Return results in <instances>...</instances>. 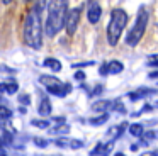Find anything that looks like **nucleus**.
I'll return each instance as SVG.
<instances>
[{"label":"nucleus","mask_w":158,"mask_h":156,"mask_svg":"<svg viewBox=\"0 0 158 156\" xmlns=\"http://www.w3.org/2000/svg\"><path fill=\"white\" fill-rule=\"evenodd\" d=\"M44 5L36 3L29 9L27 15L24 20V29H22V36H24V43L27 46L39 49L43 46V22H41V9Z\"/></svg>","instance_id":"obj_1"},{"label":"nucleus","mask_w":158,"mask_h":156,"mask_svg":"<svg viewBox=\"0 0 158 156\" xmlns=\"http://www.w3.org/2000/svg\"><path fill=\"white\" fill-rule=\"evenodd\" d=\"M68 14V3L66 2H49L48 3V19H46L44 32L46 36L53 37L63 29Z\"/></svg>","instance_id":"obj_2"},{"label":"nucleus","mask_w":158,"mask_h":156,"mask_svg":"<svg viewBox=\"0 0 158 156\" xmlns=\"http://www.w3.org/2000/svg\"><path fill=\"white\" fill-rule=\"evenodd\" d=\"M126 24H127V14L123 9H114L112 14H110V22L107 26V41H109L110 46L117 44Z\"/></svg>","instance_id":"obj_3"},{"label":"nucleus","mask_w":158,"mask_h":156,"mask_svg":"<svg viewBox=\"0 0 158 156\" xmlns=\"http://www.w3.org/2000/svg\"><path fill=\"white\" fill-rule=\"evenodd\" d=\"M146 24H148V12L144 9H141L139 14H138V17H136V22H134L133 29L129 31V34H127V37H126V43L129 44V46H136L141 41V37H143V34H144V29H146Z\"/></svg>","instance_id":"obj_4"},{"label":"nucleus","mask_w":158,"mask_h":156,"mask_svg":"<svg viewBox=\"0 0 158 156\" xmlns=\"http://www.w3.org/2000/svg\"><path fill=\"white\" fill-rule=\"evenodd\" d=\"M80 12H82V7H75V9L68 10V14H66L65 27H66L68 36H73V34H75L77 26H78V20H80Z\"/></svg>","instance_id":"obj_5"},{"label":"nucleus","mask_w":158,"mask_h":156,"mask_svg":"<svg viewBox=\"0 0 158 156\" xmlns=\"http://www.w3.org/2000/svg\"><path fill=\"white\" fill-rule=\"evenodd\" d=\"M102 15V9H100L99 2H90L89 3V10H87V19H89L90 24H97Z\"/></svg>","instance_id":"obj_6"},{"label":"nucleus","mask_w":158,"mask_h":156,"mask_svg":"<svg viewBox=\"0 0 158 156\" xmlns=\"http://www.w3.org/2000/svg\"><path fill=\"white\" fill-rule=\"evenodd\" d=\"M46 90H48V93L56 95V97H65L66 93L72 92V85L70 83H61V85H58V87H51V88H46Z\"/></svg>","instance_id":"obj_7"},{"label":"nucleus","mask_w":158,"mask_h":156,"mask_svg":"<svg viewBox=\"0 0 158 156\" xmlns=\"http://www.w3.org/2000/svg\"><path fill=\"white\" fill-rule=\"evenodd\" d=\"M19 90V85H17V81H14V80H7V81H4V83H0V93H15V92Z\"/></svg>","instance_id":"obj_8"},{"label":"nucleus","mask_w":158,"mask_h":156,"mask_svg":"<svg viewBox=\"0 0 158 156\" xmlns=\"http://www.w3.org/2000/svg\"><path fill=\"white\" fill-rule=\"evenodd\" d=\"M39 83H43L46 88H51V87H58V85H61L63 81L58 80L56 76H49V75H43V76H39Z\"/></svg>","instance_id":"obj_9"},{"label":"nucleus","mask_w":158,"mask_h":156,"mask_svg":"<svg viewBox=\"0 0 158 156\" xmlns=\"http://www.w3.org/2000/svg\"><path fill=\"white\" fill-rule=\"evenodd\" d=\"M124 129H126V122H123V124H119V125H114V127H110L109 131H107V138H109L110 141H114L116 138H119V136L123 134Z\"/></svg>","instance_id":"obj_10"},{"label":"nucleus","mask_w":158,"mask_h":156,"mask_svg":"<svg viewBox=\"0 0 158 156\" xmlns=\"http://www.w3.org/2000/svg\"><path fill=\"white\" fill-rule=\"evenodd\" d=\"M38 112H39L41 115H44V117H46V115H49V114H51V102H49V98H48V97H44V98L41 100V104H39Z\"/></svg>","instance_id":"obj_11"},{"label":"nucleus","mask_w":158,"mask_h":156,"mask_svg":"<svg viewBox=\"0 0 158 156\" xmlns=\"http://www.w3.org/2000/svg\"><path fill=\"white\" fill-rule=\"evenodd\" d=\"M110 107H112V102H109V100H99V102H95V104H92V110H95V112L109 110Z\"/></svg>","instance_id":"obj_12"},{"label":"nucleus","mask_w":158,"mask_h":156,"mask_svg":"<svg viewBox=\"0 0 158 156\" xmlns=\"http://www.w3.org/2000/svg\"><path fill=\"white\" fill-rule=\"evenodd\" d=\"M107 70H109L110 75H117L124 70V66L121 61H110V63H107Z\"/></svg>","instance_id":"obj_13"},{"label":"nucleus","mask_w":158,"mask_h":156,"mask_svg":"<svg viewBox=\"0 0 158 156\" xmlns=\"http://www.w3.org/2000/svg\"><path fill=\"white\" fill-rule=\"evenodd\" d=\"M43 64H44L46 68H51L53 71H61V63H60L58 60H55V58H46Z\"/></svg>","instance_id":"obj_14"},{"label":"nucleus","mask_w":158,"mask_h":156,"mask_svg":"<svg viewBox=\"0 0 158 156\" xmlns=\"http://www.w3.org/2000/svg\"><path fill=\"white\" fill-rule=\"evenodd\" d=\"M12 117V110L9 107H5V105H0V121H9V119Z\"/></svg>","instance_id":"obj_15"},{"label":"nucleus","mask_w":158,"mask_h":156,"mask_svg":"<svg viewBox=\"0 0 158 156\" xmlns=\"http://www.w3.org/2000/svg\"><path fill=\"white\" fill-rule=\"evenodd\" d=\"M31 124L34 125V127H38V129H48L49 127V122L44 121V119H32Z\"/></svg>","instance_id":"obj_16"},{"label":"nucleus","mask_w":158,"mask_h":156,"mask_svg":"<svg viewBox=\"0 0 158 156\" xmlns=\"http://www.w3.org/2000/svg\"><path fill=\"white\" fill-rule=\"evenodd\" d=\"M51 132H55V134H68V132H70V124L56 125V127L51 129Z\"/></svg>","instance_id":"obj_17"},{"label":"nucleus","mask_w":158,"mask_h":156,"mask_svg":"<svg viewBox=\"0 0 158 156\" xmlns=\"http://www.w3.org/2000/svg\"><path fill=\"white\" fill-rule=\"evenodd\" d=\"M129 132L134 136V138H139V136L143 134V125H141V124H131Z\"/></svg>","instance_id":"obj_18"},{"label":"nucleus","mask_w":158,"mask_h":156,"mask_svg":"<svg viewBox=\"0 0 158 156\" xmlns=\"http://www.w3.org/2000/svg\"><path fill=\"white\" fill-rule=\"evenodd\" d=\"M107 119H109V115L107 114H102V115H99V117H94V119H90V124L92 125H100V124H104V122H107Z\"/></svg>","instance_id":"obj_19"},{"label":"nucleus","mask_w":158,"mask_h":156,"mask_svg":"<svg viewBox=\"0 0 158 156\" xmlns=\"http://www.w3.org/2000/svg\"><path fill=\"white\" fill-rule=\"evenodd\" d=\"M32 141H34V144L38 146V148H46L48 146V139H44V138H32Z\"/></svg>","instance_id":"obj_20"},{"label":"nucleus","mask_w":158,"mask_h":156,"mask_svg":"<svg viewBox=\"0 0 158 156\" xmlns=\"http://www.w3.org/2000/svg\"><path fill=\"white\" fill-rule=\"evenodd\" d=\"M114 148V141H109L106 146L102 148V153H100V156H109V153H110V149Z\"/></svg>","instance_id":"obj_21"},{"label":"nucleus","mask_w":158,"mask_h":156,"mask_svg":"<svg viewBox=\"0 0 158 156\" xmlns=\"http://www.w3.org/2000/svg\"><path fill=\"white\" fill-rule=\"evenodd\" d=\"M102 148H104V144L102 142H97V146L90 151V156H100V153H102Z\"/></svg>","instance_id":"obj_22"},{"label":"nucleus","mask_w":158,"mask_h":156,"mask_svg":"<svg viewBox=\"0 0 158 156\" xmlns=\"http://www.w3.org/2000/svg\"><path fill=\"white\" fill-rule=\"evenodd\" d=\"M112 107L116 109L117 112H119V114H126V109H124V105L121 104L119 100H116V102H112Z\"/></svg>","instance_id":"obj_23"},{"label":"nucleus","mask_w":158,"mask_h":156,"mask_svg":"<svg viewBox=\"0 0 158 156\" xmlns=\"http://www.w3.org/2000/svg\"><path fill=\"white\" fill-rule=\"evenodd\" d=\"M146 64L148 66H158V54H153L146 60Z\"/></svg>","instance_id":"obj_24"},{"label":"nucleus","mask_w":158,"mask_h":156,"mask_svg":"<svg viewBox=\"0 0 158 156\" xmlns=\"http://www.w3.org/2000/svg\"><path fill=\"white\" fill-rule=\"evenodd\" d=\"M83 146V141H78V139H72L70 141V148L72 149H78V148H82Z\"/></svg>","instance_id":"obj_25"},{"label":"nucleus","mask_w":158,"mask_h":156,"mask_svg":"<svg viewBox=\"0 0 158 156\" xmlns=\"http://www.w3.org/2000/svg\"><path fill=\"white\" fill-rule=\"evenodd\" d=\"M19 102H21L22 105H29L31 104V98H29V95L22 93V95H19Z\"/></svg>","instance_id":"obj_26"},{"label":"nucleus","mask_w":158,"mask_h":156,"mask_svg":"<svg viewBox=\"0 0 158 156\" xmlns=\"http://www.w3.org/2000/svg\"><path fill=\"white\" fill-rule=\"evenodd\" d=\"M55 144L60 146V148H65V146H70V141H66V139H56Z\"/></svg>","instance_id":"obj_27"},{"label":"nucleus","mask_w":158,"mask_h":156,"mask_svg":"<svg viewBox=\"0 0 158 156\" xmlns=\"http://www.w3.org/2000/svg\"><path fill=\"white\" fill-rule=\"evenodd\" d=\"M94 61H83V63H75L73 68H83V66H92Z\"/></svg>","instance_id":"obj_28"},{"label":"nucleus","mask_w":158,"mask_h":156,"mask_svg":"<svg viewBox=\"0 0 158 156\" xmlns=\"http://www.w3.org/2000/svg\"><path fill=\"white\" fill-rule=\"evenodd\" d=\"M144 138H148V139H155V138H158V134L155 131H148V132H144Z\"/></svg>","instance_id":"obj_29"},{"label":"nucleus","mask_w":158,"mask_h":156,"mask_svg":"<svg viewBox=\"0 0 158 156\" xmlns=\"http://www.w3.org/2000/svg\"><path fill=\"white\" fill-rule=\"evenodd\" d=\"M99 73L102 75V76H106V75H109V70H107V64L104 63L102 66H100V70H99Z\"/></svg>","instance_id":"obj_30"},{"label":"nucleus","mask_w":158,"mask_h":156,"mask_svg":"<svg viewBox=\"0 0 158 156\" xmlns=\"http://www.w3.org/2000/svg\"><path fill=\"white\" fill-rule=\"evenodd\" d=\"M139 156H158V149H153V151H146V153H143V154H139Z\"/></svg>","instance_id":"obj_31"},{"label":"nucleus","mask_w":158,"mask_h":156,"mask_svg":"<svg viewBox=\"0 0 158 156\" xmlns=\"http://www.w3.org/2000/svg\"><path fill=\"white\" fill-rule=\"evenodd\" d=\"M75 80H85V73H83V71H77V73H75Z\"/></svg>","instance_id":"obj_32"},{"label":"nucleus","mask_w":158,"mask_h":156,"mask_svg":"<svg viewBox=\"0 0 158 156\" xmlns=\"http://www.w3.org/2000/svg\"><path fill=\"white\" fill-rule=\"evenodd\" d=\"M100 92H102V85H97V87L94 88V92H92V93H90V95H99Z\"/></svg>","instance_id":"obj_33"},{"label":"nucleus","mask_w":158,"mask_h":156,"mask_svg":"<svg viewBox=\"0 0 158 156\" xmlns=\"http://www.w3.org/2000/svg\"><path fill=\"white\" fill-rule=\"evenodd\" d=\"M150 78H158V70H156V71H151V73H150Z\"/></svg>","instance_id":"obj_34"},{"label":"nucleus","mask_w":158,"mask_h":156,"mask_svg":"<svg viewBox=\"0 0 158 156\" xmlns=\"http://www.w3.org/2000/svg\"><path fill=\"white\" fill-rule=\"evenodd\" d=\"M4 146H5V142L2 141V138H0V151H2V153H4Z\"/></svg>","instance_id":"obj_35"},{"label":"nucleus","mask_w":158,"mask_h":156,"mask_svg":"<svg viewBox=\"0 0 158 156\" xmlns=\"http://www.w3.org/2000/svg\"><path fill=\"white\" fill-rule=\"evenodd\" d=\"M114 156H124V154H123V153H116Z\"/></svg>","instance_id":"obj_36"},{"label":"nucleus","mask_w":158,"mask_h":156,"mask_svg":"<svg viewBox=\"0 0 158 156\" xmlns=\"http://www.w3.org/2000/svg\"><path fill=\"white\" fill-rule=\"evenodd\" d=\"M0 156H7V154H5V153H0Z\"/></svg>","instance_id":"obj_37"},{"label":"nucleus","mask_w":158,"mask_h":156,"mask_svg":"<svg viewBox=\"0 0 158 156\" xmlns=\"http://www.w3.org/2000/svg\"><path fill=\"white\" fill-rule=\"evenodd\" d=\"M53 156H60V154H53Z\"/></svg>","instance_id":"obj_38"}]
</instances>
